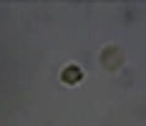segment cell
<instances>
[{"mask_svg": "<svg viewBox=\"0 0 146 126\" xmlns=\"http://www.w3.org/2000/svg\"><path fill=\"white\" fill-rule=\"evenodd\" d=\"M60 81L68 83V86L83 81V71H81V66H78V63H68V66H63V71H60Z\"/></svg>", "mask_w": 146, "mask_h": 126, "instance_id": "6da1fadb", "label": "cell"}]
</instances>
